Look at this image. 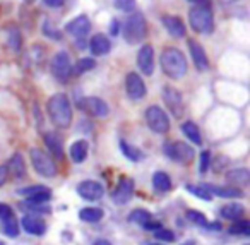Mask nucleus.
Masks as SVG:
<instances>
[{"instance_id": "45", "label": "nucleus", "mask_w": 250, "mask_h": 245, "mask_svg": "<svg viewBox=\"0 0 250 245\" xmlns=\"http://www.w3.org/2000/svg\"><path fill=\"white\" fill-rule=\"evenodd\" d=\"M48 7H53V9H57V7H62L63 4H65V0H43Z\"/></svg>"}, {"instance_id": "46", "label": "nucleus", "mask_w": 250, "mask_h": 245, "mask_svg": "<svg viewBox=\"0 0 250 245\" xmlns=\"http://www.w3.org/2000/svg\"><path fill=\"white\" fill-rule=\"evenodd\" d=\"M118 29H120V24H118L117 19H111L110 22V35L111 36H117L118 35Z\"/></svg>"}, {"instance_id": "13", "label": "nucleus", "mask_w": 250, "mask_h": 245, "mask_svg": "<svg viewBox=\"0 0 250 245\" xmlns=\"http://www.w3.org/2000/svg\"><path fill=\"white\" fill-rule=\"evenodd\" d=\"M137 67L144 76H153L154 72V48L153 45L146 43L137 52Z\"/></svg>"}, {"instance_id": "12", "label": "nucleus", "mask_w": 250, "mask_h": 245, "mask_svg": "<svg viewBox=\"0 0 250 245\" xmlns=\"http://www.w3.org/2000/svg\"><path fill=\"white\" fill-rule=\"evenodd\" d=\"M188 52H190L192 57V62H194L195 69L201 70V72H206L209 70V59H208V53H206L204 46L197 42V40H188Z\"/></svg>"}, {"instance_id": "1", "label": "nucleus", "mask_w": 250, "mask_h": 245, "mask_svg": "<svg viewBox=\"0 0 250 245\" xmlns=\"http://www.w3.org/2000/svg\"><path fill=\"white\" fill-rule=\"evenodd\" d=\"M46 111L50 120L59 129H69L72 124V103L65 93H57L46 101Z\"/></svg>"}, {"instance_id": "41", "label": "nucleus", "mask_w": 250, "mask_h": 245, "mask_svg": "<svg viewBox=\"0 0 250 245\" xmlns=\"http://www.w3.org/2000/svg\"><path fill=\"white\" fill-rule=\"evenodd\" d=\"M154 238H158V240H161V242H173L175 240V233L171 230H168V228L161 226L160 230L154 231Z\"/></svg>"}, {"instance_id": "53", "label": "nucleus", "mask_w": 250, "mask_h": 245, "mask_svg": "<svg viewBox=\"0 0 250 245\" xmlns=\"http://www.w3.org/2000/svg\"><path fill=\"white\" fill-rule=\"evenodd\" d=\"M149 245H163V244H149Z\"/></svg>"}, {"instance_id": "31", "label": "nucleus", "mask_w": 250, "mask_h": 245, "mask_svg": "<svg viewBox=\"0 0 250 245\" xmlns=\"http://www.w3.org/2000/svg\"><path fill=\"white\" fill-rule=\"evenodd\" d=\"M96 67V60L91 59V57H84V59L77 60L76 66H72V72L76 76H81V74L87 72V70H93Z\"/></svg>"}, {"instance_id": "4", "label": "nucleus", "mask_w": 250, "mask_h": 245, "mask_svg": "<svg viewBox=\"0 0 250 245\" xmlns=\"http://www.w3.org/2000/svg\"><path fill=\"white\" fill-rule=\"evenodd\" d=\"M188 24L199 35H211L214 31V16L208 5H195L188 11Z\"/></svg>"}, {"instance_id": "42", "label": "nucleus", "mask_w": 250, "mask_h": 245, "mask_svg": "<svg viewBox=\"0 0 250 245\" xmlns=\"http://www.w3.org/2000/svg\"><path fill=\"white\" fill-rule=\"evenodd\" d=\"M211 165H212V161H211V153H209V151H202L201 153V161H199V172L206 173Z\"/></svg>"}, {"instance_id": "33", "label": "nucleus", "mask_w": 250, "mask_h": 245, "mask_svg": "<svg viewBox=\"0 0 250 245\" xmlns=\"http://www.w3.org/2000/svg\"><path fill=\"white\" fill-rule=\"evenodd\" d=\"M2 231H4L7 237H12V238L18 237V235H19V223H18V220H16L14 216L2 220Z\"/></svg>"}, {"instance_id": "37", "label": "nucleus", "mask_w": 250, "mask_h": 245, "mask_svg": "<svg viewBox=\"0 0 250 245\" xmlns=\"http://www.w3.org/2000/svg\"><path fill=\"white\" fill-rule=\"evenodd\" d=\"M22 207H26V209L33 211V213H40V214H50L52 213V207H50L48 202H26L22 204Z\"/></svg>"}, {"instance_id": "18", "label": "nucleus", "mask_w": 250, "mask_h": 245, "mask_svg": "<svg viewBox=\"0 0 250 245\" xmlns=\"http://www.w3.org/2000/svg\"><path fill=\"white\" fill-rule=\"evenodd\" d=\"M89 29H91L89 18H87V16H84V14L77 16V18H74L72 21H69L65 24V33L76 36L77 40L84 38V36L89 33Z\"/></svg>"}, {"instance_id": "19", "label": "nucleus", "mask_w": 250, "mask_h": 245, "mask_svg": "<svg viewBox=\"0 0 250 245\" xmlns=\"http://www.w3.org/2000/svg\"><path fill=\"white\" fill-rule=\"evenodd\" d=\"M5 168H7V173H11L16 180L26 178V173H28L26 161H24V158H22L21 153H14V155L11 156V159H9V163H7Z\"/></svg>"}, {"instance_id": "34", "label": "nucleus", "mask_w": 250, "mask_h": 245, "mask_svg": "<svg viewBox=\"0 0 250 245\" xmlns=\"http://www.w3.org/2000/svg\"><path fill=\"white\" fill-rule=\"evenodd\" d=\"M129 220L132 221V223H137L143 226V224H146L147 221H153V214L146 209H134L132 213L129 214Z\"/></svg>"}, {"instance_id": "39", "label": "nucleus", "mask_w": 250, "mask_h": 245, "mask_svg": "<svg viewBox=\"0 0 250 245\" xmlns=\"http://www.w3.org/2000/svg\"><path fill=\"white\" fill-rule=\"evenodd\" d=\"M185 189H187L190 194H194L195 197H201V199H204V200H211L212 199V196L209 194V190L206 189L204 185H187Z\"/></svg>"}, {"instance_id": "32", "label": "nucleus", "mask_w": 250, "mask_h": 245, "mask_svg": "<svg viewBox=\"0 0 250 245\" xmlns=\"http://www.w3.org/2000/svg\"><path fill=\"white\" fill-rule=\"evenodd\" d=\"M120 149L122 153H124V156L127 159H130V161H139L141 158H143V153L139 151L137 148H134V146H130L129 142H125V141H120Z\"/></svg>"}, {"instance_id": "27", "label": "nucleus", "mask_w": 250, "mask_h": 245, "mask_svg": "<svg viewBox=\"0 0 250 245\" xmlns=\"http://www.w3.org/2000/svg\"><path fill=\"white\" fill-rule=\"evenodd\" d=\"M7 45L12 52H19L22 46V36L18 26H9L7 28Z\"/></svg>"}, {"instance_id": "7", "label": "nucleus", "mask_w": 250, "mask_h": 245, "mask_svg": "<svg viewBox=\"0 0 250 245\" xmlns=\"http://www.w3.org/2000/svg\"><path fill=\"white\" fill-rule=\"evenodd\" d=\"M29 156H31V163L35 166V170L40 173L42 177H46V178H53L57 175V165L52 159V156L46 155L45 151H42L40 148H33L29 151Z\"/></svg>"}, {"instance_id": "38", "label": "nucleus", "mask_w": 250, "mask_h": 245, "mask_svg": "<svg viewBox=\"0 0 250 245\" xmlns=\"http://www.w3.org/2000/svg\"><path fill=\"white\" fill-rule=\"evenodd\" d=\"M185 216H187V220H188V221H192V223L199 224V226H206V224H208V220H206V216L201 213V211L187 209V213H185Z\"/></svg>"}, {"instance_id": "51", "label": "nucleus", "mask_w": 250, "mask_h": 245, "mask_svg": "<svg viewBox=\"0 0 250 245\" xmlns=\"http://www.w3.org/2000/svg\"><path fill=\"white\" fill-rule=\"evenodd\" d=\"M93 245H111V244L108 240H104V238H100V240H96Z\"/></svg>"}, {"instance_id": "35", "label": "nucleus", "mask_w": 250, "mask_h": 245, "mask_svg": "<svg viewBox=\"0 0 250 245\" xmlns=\"http://www.w3.org/2000/svg\"><path fill=\"white\" fill-rule=\"evenodd\" d=\"M229 233L231 235H245L249 237L250 235V223L247 220H238L229 226Z\"/></svg>"}, {"instance_id": "2", "label": "nucleus", "mask_w": 250, "mask_h": 245, "mask_svg": "<svg viewBox=\"0 0 250 245\" xmlns=\"http://www.w3.org/2000/svg\"><path fill=\"white\" fill-rule=\"evenodd\" d=\"M160 64H161V69L163 72L167 74L170 79H182V77L187 74L188 70V64L187 59H185L184 52L175 46H168V48L163 50L160 57Z\"/></svg>"}, {"instance_id": "52", "label": "nucleus", "mask_w": 250, "mask_h": 245, "mask_svg": "<svg viewBox=\"0 0 250 245\" xmlns=\"http://www.w3.org/2000/svg\"><path fill=\"white\" fill-rule=\"evenodd\" d=\"M182 245H195V242L194 240H188V242H185V244H182Z\"/></svg>"}, {"instance_id": "22", "label": "nucleus", "mask_w": 250, "mask_h": 245, "mask_svg": "<svg viewBox=\"0 0 250 245\" xmlns=\"http://www.w3.org/2000/svg\"><path fill=\"white\" fill-rule=\"evenodd\" d=\"M89 50L93 55L103 57L111 50V42L104 35H94L89 42Z\"/></svg>"}, {"instance_id": "28", "label": "nucleus", "mask_w": 250, "mask_h": 245, "mask_svg": "<svg viewBox=\"0 0 250 245\" xmlns=\"http://www.w3.org/2000/svg\"><path fill=\"white\" fill-rule=\"evenodd\" d=\"M153 187L158 192H170L171 190V178L168 177V173L165 172H156L153 175Z\"/></svg>"}, {"instance_id": "15", "label": "nucleus", "mask_w": 250, "mask_h": 245, "mask_svg": "<svg viewBox=\"0 0 250 245\" xmlns=\"http://www.w3.org/2000/svg\"><path fill=\"white\" fill-rule=\"evenodd\" d=\"M161 22H163L165 29H167L173 38L182 40L185 35H187V28H185V22L180 16L165 14V16H161Z\"/></svg>"}, {"instance_id": "25", "label": "nucleus", "mask_w": 250, "mask_h": 245, "mask_svg": "<svg viewBox=\"0 0 250 245\" xmlns=\"http://www.w3.org/2000/svg\"><path fill=\"white\" fill-rule=\"evenodd\" d=\"M87 151H89V146H87V142L84 141V139H79V141L72 142V146H70V149H69L70 158H72V161L77 163V165L84 163V159L87 158Z\"/></svg>"}, {"instance_id": "54", "label": "nucleus", "mask_w": 250, "mask_h": 245, "mask_svg": "<svg viewBox=\"0 0 250 245\" xmlns=\"http://www.w3.org/2000/svg\"><path fill=\"white\" fill-rule=\"evenodd\" d=\"M231 2H238V0H231Z\"/></svg>"}, {"instance_id": "26", "label": "nucleus", "mask_w": 250, "mask_h": 245, "mask_svg": "<svg viewBox=\"0 0 250 245\" xmlns=\"http://www.w3.org/2000/svg\"><path fill=\"white\" fill-rule=\"evenodd\" d=\"M219 213H221V216L225 218V220L238 221L240 218L243 216V213H245V207L238 202H229V204H226V206H223Z\"/></svg>"}, {"instance_id": "48", "label": "nucleus", "mask_w": 250, "mask_h": 245, "mask_svg": "<svg viewBox=\"0 0 250 245\" xmlns=\"http://www.w3.org/2000/svg\"><path fill=\"white\" fill-rule=\"evenodd\" d=\"M218 161H219V165H218V166H214V170H218V172H219V168H221V166H226V165H228V163H229L226 156H219Z\"/></svg>"}, {"instance_id": "23", "label": "nucleus", "mask_w": 250, "mask_h": 245, "mask_svg": "<svg viewBox=\"0 0 250 245\" xmlns=\"http://www.w3.org/2000/svg\"><path fill=\"white\" fill-rule=\"evenodd\" d=\"M204 187L209 190L211 196L226 197V199H236V197H243V192L236 187H219L212 185V183H204Z\"/></svg>"}, {"instance_id": "10", "label": "nucleus", "mask_w": 250, "mask_h": 245, "mask_svg": "<svg viewBox=\"0 0 250 245\" xmlns=\"http://www.w3.org/2000/svg\"><path fill=\"white\" fill-rule=\"evenodd\" d=\"M125 93L134 101H139L143 98H146L147 94L146 83L141 79V76L137 72H129L125 76Z\"/></svg>"}, {"instance_id": "44", "label": "nucleus", "mask_w": 250, "mask_h": 245, "mask_svg": "<svg viewBox=\"0 0 250 245\" xmlns=\"http://www.w3.org/2000/svg\"><path fill=\"white\" fill-rule=\"evenodd\" d=\"M143 228L147 231H156L161 228V223H158V221H147L146 224H143Z\"/></svg>"}, {"instance_id": "43", "label": "nucleus", "mask_w": 250, "mask_h": 245, "mask_svg": "<svg viewBox=\"0 0 250 245\" xmlns=\"http://www.w3.org/2000/svg\"><path fill=\"white\" fill-rule=\"evenodd\" d=\"M14 216V211H12L11 206L7 204H0V220H5V218Z\"/></svg>"}, {"instance_id": "47", "label": "nucleus", "mask_w": 250, "mask_h": 245, "mask_svg": "<svg viewBox=\"0 0 250 245\" xmlns=\"http://www.w3.org/2000/svg\"><path fill=\"white\" fill-rule=\"evenodd\" d=\"M7 177H9L7 168H5V166H0V187L7 182Z\"/></svg>"}, {"instance_id": "21", "label": "nucleus", "mask_w": 250, "mask_h": 245, "mask_svg": "<svg viewBox=\"0 0 250 245\" xmlns=\"http://www.w3.org/2000/svg\"><path fill=\"white\" fill-rule=\"evenodd\" d=\"M43 141H45V146L48 148V151L53 155V158H57V159L63 158L62 139L59 137L57 132H45V134H43Z\"/></svg>"}, {"instance_id": "36", "label": "nucleus", "mask_w": 250, "mask_h": 245, "mask_svg": "<svg viewBox=\"0 0 250 245\" xmlns=\"http://www.w3.org/2000/svg\"><path fill=\"white\" fill-rule=\"evenodd\" d=\"M115 9H118L120 12H125V14H132L137 9V2L136 0H113Z\"/></svg>"}, {"instance_id": "8", "label": "nucleus", "mask_w": 250, "mask_h": 245, "mask_svg": "<svg viewBox=\"0 0 250 245\" xmlns=\"http://www.w3.org/2000/svg\"><path fill=\"white\" fill-rule=\"evenodd\" d=\"M165 155L170 159H173V161L184 163V165H188V163L195 158L194 148H192L190 144H187V142H182V141H175L165 146Z\"/></svg>"}, {"instance_id": "40", "label": "nucleus", "mask_w": 250, "mask_h": 245, "mask_svg": "<svg viewBox=\"0 0 250 245\" xmlns=\"http://www.w3.org/2000/svg\"><path fill=\"white\" fill-rule=\"evenodd\" d=\"M43 35H45L46 38H52V40H62V33H60L59 29L53 28V24L48 21V19L43 22Z\"/></svg>"}, {"instance_id": "11", "label": "nucleus", "mask_w": 250, "mask_h": 245, "mask_svg": "<svg viewBox=\"0 0 250 245\" xmlns=\"http://www.w3.org/2000/svg\"><path fill=\"white\" fill-rule=\"evenodd\" d=\"M79 107H81V110L86 111L87 115H91V117H96V118H103V117H106V115L110 113V107H108V103L104 100H101V98H98V96L84 98V100H81Z\"/></svg>"}, {"instance_id": "5", "label": "nucleus", "mask_w": 250, "mask_h": 245, "mask_svg": "<svg viewBox=\"0 0 250 245\" xmlns=\"http://www.w3.org/2000/svg\"><path fill=\"white\" fill-rule=\"evenodd\" d=\"M50 72L60 84H67L72 76V60L65 50H60L52 57L50 62Z\"/></svg>"}, {"instance_id": "16", "label": "nucleus", "mask_w": 250, "mask_h": 245, "mask_svg": "<svg viewBox=\"0 0 250 245\" xmlns=\"http://www.w3.org/2000/svg\"><path fill=\"white\" fill-rule=\"evenodd\" d=\"M77 194L86 200H100L104 194V189L100 182L94 180H84L77 185Z\"/></svg>"}, {"instance_id": "3", "label": "nucleus", "mask_w": 250, "mask_h": 245, "mask_svg": "<svg viewBox=\"0 0 250 245\" xmlns=\"http://www.w3.org/2000/svg\"><path fill=\"white\" fill-rule=\"evenodd\" d=\"M147 36V21L143 12H132L124 24V40L129 45H139Z\"/></svg>"}, {"instance_id": "17", "label": "nucleus", "mask_w": 250, "mask_h": 245, "mask_svg": "<svg viewBox=\"0 0 250 245\" xmlns=\"http://www.w3.org/2000/svg\"><path fill=\"white\" fill-rule=\"evenodd\" d=\"M18 192L21 194V196L28 197L26 202H48L50 197H52L50 189L45 185H29V187H24V189H19Z\"/></svg>"}, {"instance_id": "20", "label": "nucleus", "mask_w": 250, "mask_h": 245, "mask_svg": "<svg viewBox=\"0 0 250 245\" xmlns=\"http://www.w3.org/2000/svg\"><path fill=\"white\" fill-rule=\"evenodd\" d=\"M22 228H24L29 235L42 237V235H45V231H46V223H45L43 218L28 214V216L22 218Z\"/></svg>"}, {"instance_id": "9", "label": "nucleus", "mask_w": 250, "mask_h": 245, "mask_svg": "<svg viewBox=\"0 0 250 245\" xmlns=\"http://www.w3.org/2000/svg\"><path fill=\"white\" fill-rule=\"evenodd\" d=\"M161 96H163L165 105H167L168 110L171 111V115H173L175 118H182V115H184V96H182L180 89L167 84V86H163Z\"/></svg>"}, {"instance_id": "6", "label": "nucleus", "mask_w": 250, "mask_h": 245, "mask_svg": "<svg viewBox=\"0 0 250 245\" xmlns=\"http://www.w3.org/2000/svg\"><path fill=\"white\" fill-rule=\"evenodd\" d=\"M144 118H146V124L154 134H167L170 131V120H168L167 111L163 110L158 105H151L147 107L146 113H144Z\"/></svg>"}, {"instance_id": "24", "label": "nucleus", "mask_w": 250, "mask_h": 245, "mask_svg": "<svg viewBox=\"0 0 250 245\" xmlns=\"http://www.w3.org/2000/svg\"><path fill=\"white\" fill-rule=\"evenodd\" d=\"M226 180L231 183L233 187H247L250 182V172L247 168H236L226 173Z\"/></svg>"}, {"instance_id": "50", "label": "nucleus", "mask_w": 250, "mask_h": 245, "mask_svg": "<svg viewBox=\"0 0 250 245\" xmlns=\"http://www.w3.org/2000/svg\"><path fill=\"white\" fill-rule=\"evenodd\" d=\"M206 228H208V230H212V231H219L221 230V223H208Z\"/></svg>"}, {"instance_id": "30", "label": "nucleus", "mask_w": 250, "mask_h": 245, "mask_svg": "<svg viewBox=\"0 0 250 245\" xmlns=\"http://www.w3.org/2000/svg\"><path fill=\"white\" fill-rule=\"evenodd\" d=\"M182 131H184V134L187 135L194 144H197V146L202 144L201 131H199V127L194 122H184V124H182Z\"/></svg>"}, {"instance_id": "49", "label": "nucleus", "mask_w": 250, "mask_h": 245, "mask_svg": "<svg viewBox=\"0 0 250 245\" xmlns=\"http://www.w3.org/2000/svg\"><path fill=\"white\" fill-rule=\"evenodd\" d=\"M188 2H192L195 5H208V7H211V0H188Z\"/></svg>"}, {"instance_id": "14", "label": "nucleus", "mask_w": 250, "mask_h": 245, "mask_svg": "<svg viewBox=\"0 0 250 245\" xmlns=\"http://www.w3.org/2000/svg\"><path fill=\"white\" fill-rule=\"evenodd\" d=\"M132 196H134V180L124 177V178L118 180L117 189L111 194V199H113L118 206H124V204H127L132 199Z\"/></svg>"}, {"instance_id": "29", "label": "nucleus", "mask_w": 250, "mask_h": 245, "mask_svg": "<svg viewBox=\"0 0 250 245\" xmlns=\"http://www.w3.org/2000/svg\"><path fill=\"white\" fill-rule=\"evenodd\" d=\"M103 214V209H100V207H83L79 211V218L86 223H98V221H101Z\"/></svg>"}]
</instances>
